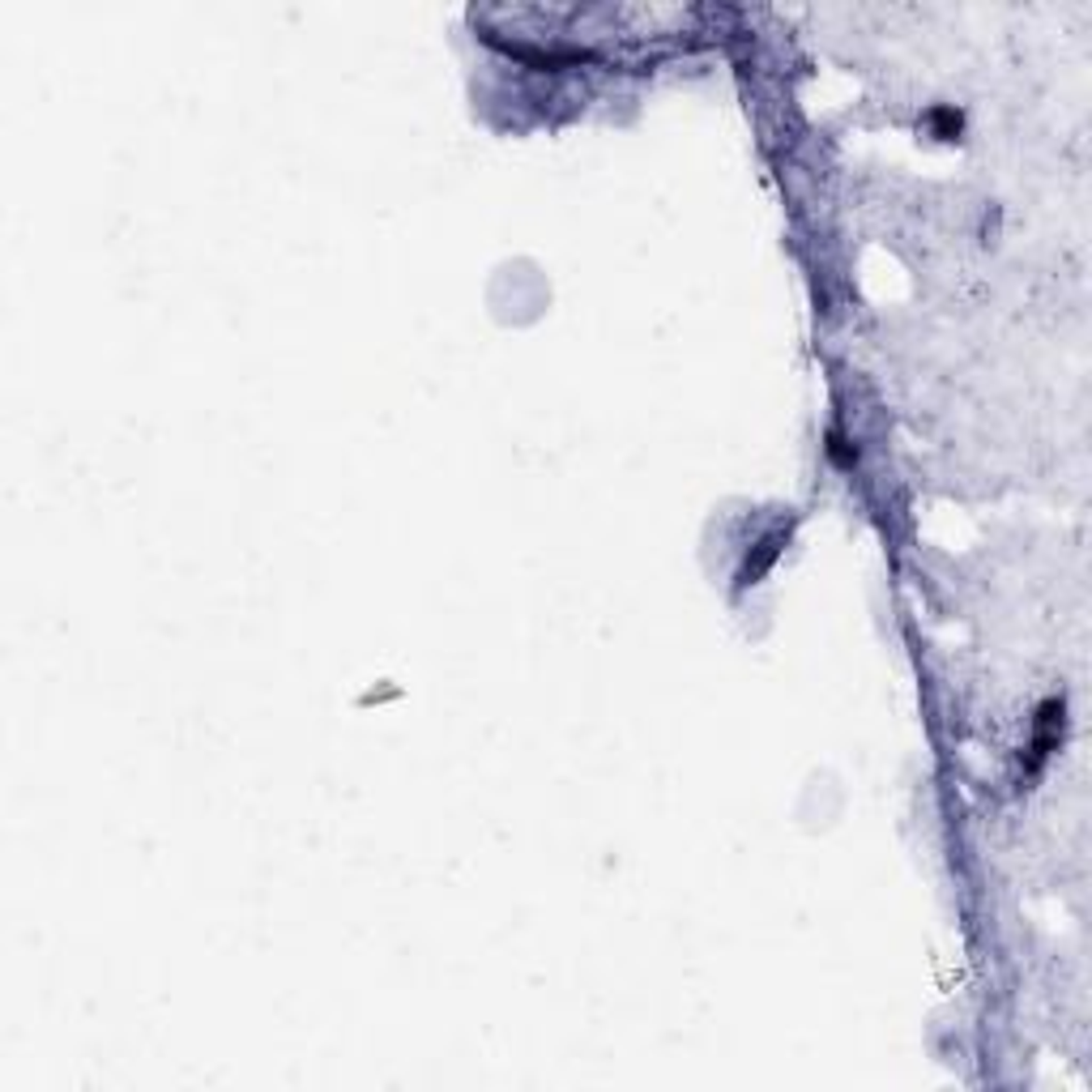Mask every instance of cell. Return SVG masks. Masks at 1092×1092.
<instances>
[{
	"instance_id": "cell-1",
	"label": "cell",
	"mask_w": 1092,
	"mask_h": 1092,
	"mask_svg": "<svg viewBox=\"0 0 1092 1092\" xmlns=\"http://www.w3.org/2000/svg\"><path fill=\"white\" fill-rule=\"evenodd\" d=\"M1058 738H1063V700H1050V705L1042 708V717H1037V735H1033V764H1042L1045 755L1058 747Z\"/></svg>"
},
{
	"instance_id": "cell-2",
	"label": "cell",
	"mask_w": 1092,
	"mask_h": 1092,
	"mask_svg": "<svg viewBox=\"0 0 1092 1092\" xmlns=\"http://www.w3.org/2000/svg\"><path fill=\"white\" fill-rule=\"evenodd\" d=\"M781 546H785V529H777V534H768V538H760L755 542V551L747 555V564H743V572H738V585H755L760 576L768 572V567L777 564V555H781Z\"/></svg>"
},
{
	"instance_id": "cell-3",
	"label": "cell",
	"mask_w": 1092,
	"mask_h": 1092,
	"mask_svg": "<svg viewBox=\"0 0 1092 1092\" xmlns=\"http://www.w3.org/2000/svg\"><path fill=\"white\" fill-rule=\"evenodd\" d=\"M931 124H934V137H944V141H956L960 137V111H952V107H934L931 111Z\"/></svg>"
},
{
	"instance_id": "cell-4",
	"label": "cell",
	"mask_w": 1092,
	"mask_h": 1092,
	"mask_svg": "<svg viewBox=\"0 0 1092 1092\" xmlns=\"http://www.w3.org/2000/svg\"><path fill=\"white\" fill-rule=\"evenodd\" d=\"M828 457H833L836 466H854V457H858V453H854V448H849V440H845V436H836V431H833V436H828Z\"/></svg>"
}]
</instances>
